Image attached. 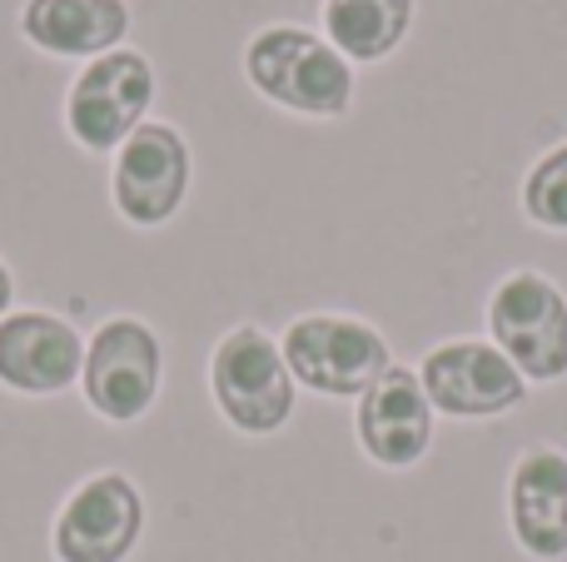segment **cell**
<instances>
[{
    "label": "cell",
    "mask_w": 567,
    "mask_h": 562,
    "mask_svg": "<svg viewBox=\"0 0 567 562\" xmlns=\"http://www.w3.org/2000/svg\"><path fill=\"white\" fill-rule=\"evenodd\" d=\"M245 75L265 100L299 115L333 119L353 100V70L323 35L299 25H269L245 45Z\"/></svg>",
    "instance_id": "obj_1"
},
{
    "label": "cell",
    "mask_w": 567,
    "mask_h": 562,
    "mask_svg": "<svg viewBox=\"0 0 567 562\" xmlns=\"http://www.w3.org/2000/svg\"><path fill=\"white\" fill-rule=\"evenodd\" d=\"M209 394H215L225 424L249 438L279 434L293 418V374L284 364V348L255 324L229 329L215 344Z\"/></svg>",
    "instance_id": "obj_2"
},
{
    "label": "cell",
    "mask_w": 567,
    "mask_h": 562,
    "mask_svg": "<svg viewBox=\"0 0 567 562\" xmlns=\"http://www.w3.org/2000/svg\"><path fill=\"white\" fill-rule=\"evenodd\" d=\"M284 364L293 384L323 398H363L393 368L389 344L373 324L349 314H303L284 329Z\"/></svg>",
    "instance_id": "obj_3"
},
{
    "label": "cell",
    "mask_w": 567,
    "mask_h": 562,
    "mask_svg": "<svg viewBox=\"0 0 567 562\" xmlns=\"http://www.w3.org/2000/svg\"><path fill=\"white\" fill-rule=\"evenodd\" d=\"M85 404L110 424H135L155 408L159 384H165V348L145 319H105L85 344Z\"/></svg>",
    "instance_id": "obj_4"
},
{
    "label": "cell",
    "mask_w": 567,
    "mask_h": 562,
    "mask_svg": "<svg viewBox=\"0 0 567 562\" xmlns=\"http://www.w3.org/2000/svg\"><path fill=\"white\" fill-rule=\"evenodd\" d=\"M488 334L528 384H553L567 374V294L538 269H518L493 289Z\"/></svg>",
    "instance_id": "obj_5"
},
{
    "label": "cell",
    "mask_w": 567,
    "mask_h": 562,
    "mask_svg": "<svg viewBox=\"0 0 567 562\" xmlns=\"http://www.w3.org/2000/svg\"><path fill=\"white\" fill-rule=\"evenodd\" d=\"M150 100H155V65L140 50H110L75 75L65 125L85 149H120L140 129Z\"/></svg>",
    "instance_id": "obj_6"
},
{
    "label": "cell",
    "mask_w": 567,
    "mask_h": 562,
    "mask_svg": "<svg viewBox=\"0 0 567 562\" xmlns=\"http://www.w3.org/2000/svg\"><path fill=\"white\" fill-rule=\"evenodd\" d=\"M419 384L433 414L449 418H503L528 398V378L513 368L503 348L483 339H453L429 348V358L419 364Z\"/></svg>",
    "instance_id": "obj_7"
},
{
    "label": "cell",
    "mask_w": 567,
    "mask_h": 562,
    "mask_svg": "<svg viewBox=\"0 0 567 562\" xmlns=\"http://www.w3.org/2000/svg\"><path fill=\"white\" fill-rule=\"evenodd\" d=\"M145 533V498L125 473H95L65 498L50 528L60 562H125Z\"/></svg>",
    "instance_id": "obj_8"
},
{
    "label": "cell",
    "mask_w": 567,
    "mask_h": 562,
    "mask_svg": "<svg viewBox=\"0 0 567 562\" xmlns=\"http://www.w3.org/2000/svg\"><path fill=\"white\" fill-rule=\"evenodd\" d=\"M115 209L140 229L179 215L189 189V145L175 125H140L115 155Z\"/></svg>",
    "instance_id": "obj_9"
},
{
    "label": "cell",
    "mask_w": 567,
    "mask_h": 562,
    "mask_svg": "<svg viewBox=\"0 0 567 562\" xmlns=\"http://www.w3.org/2000/svg\"><path fill=\"white\" fill-rule=\"evenodd\" d=\"M85 368V339L45 309H20L0 319V384L16 394H65Z\"/></svg>",
    "instance_id": "obj_10"
},
{
    "label": "cell",
    "mask_w": 567,
    "mask_h": 562,
    "mask_svg": "<svg viewBox=\"0 0 567 562\" xmlns=\"http://www.w3.org/2000/svg\"><path fill=\"white\" fill-rule=\"evenodd\" d=\"M359 448L379 468H413L433 444V404L419 384V368L393 364L353 414Z\"/></svg>",
    "instance_id": "obj_11"
},
{
    "label": "cell",
    "mask_w": 567,
    "mask_h": 562,
    "mask_svg": "<svg viewBox=\"0 0 567 562\" xmlns=\"http://www.w3.org/2000/svg\"><path fill=\"white\" fill-rule=\"evenodd\" d=\"M508 523L528 558H567V454L528 448L508 478Z\"/></svg>",
    "instance_id": "obj_12"
},
{
    "label": "cell",
    "mask_w": 567,
    "mask_h": 562,
    "mask_svg": "<svg viewBox=\"0 0 567 562\" xmlns=\"http://www.w3.org/2000/svg\"><path fill=\"white\" fill-rule=\"evenodd\" d=\"M20 30L45 55H110L130 30L125 0H25Z\"/></svg>",
    "instance_id": "obj_13"
},
{
    "label": "cell",
    "mask_w": 567,
    "mask_h": 562,
    "mask_svg": "<svg viewBox=\"0 0 567 562\" xmlns=\"http://www.w3.org/2000/svg\"><path fill=\"white\" fill-rule=\"evenodd\" d=\"M413 0H323V40L343 60H383L403 45Z\"/></svg>",
    "instance_id": "obj_14"
},
{
    "label": "cell",
    "mask_w": 567,
    "mask_h": 562,
    "mask_svg": "<svg viewBox=\"0 0 567 562\" xmlns=\"http://www.w3.org/2000/svg\"><path fill=\"white\" fill-rule=\"evenodd\" d=\"M523 215L543 229H567V145L548 149L523 179Z\"/></svg>",
    "instance_id": "obj_15"
},
{
    "label": "cell",
    "mask_w": 567,
    "mask_h": 562,
    "mask_svg": "<svg viewBox=\"0 0 567 562\" xmlns=\"http://www.w3.org/2000/svg\"><path fill=\"white\" fill-rule=\"evenodd\" d=\"M10 299H16V279H10L6 259H0V319H6V314H10Z\"/></svg>",
    "instance_id": "obj_16"
}]
</instances>
